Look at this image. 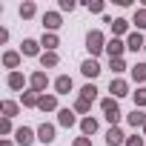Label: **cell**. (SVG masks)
<instances>
[{
	"instance_id": "44dd1931",
	"label": "cell",
	"mask_w": 146,
	"mask_h": 146,
	"mask_svg": "<svg viewBox=\"0 0 146 146\" xmlns=\"http://www.w3.org/2000/svg\"><path fill=\"white\" fill-rule=\"evenodd\" d=\"M37 106H40V109H54V98H40Z\"/></svg>"
},
{
	"instance_id": "ac0fdd59",
	"label": "cell",
	"mask_w": 146,
	"mask_h": 146,
	"mask_svg": "<svg viewBox=\"0 0 146 146\" xmlns=\"http://www.w3.org/2000/svg\"><path fill=\"white\" fill-rule=\"evenodd\" d=\"M83 132H86V135H95V132H98V123H95L92 117H86V120H83Z\"/></svg>"
},
{
	"instance_id": "e0dca14e",
	"label": "cell",
	"mask_w": 146,
	"mask_h": 146,
	"mask_svg": "<svg viewBox=\"0 0 146 146\" xmlns=\"http://www.w3.org/2000/svg\"><path fill=\"white\" fill-rule=\"evenodd\" d=\"M23 54H37V43L35 40H23Z\"/></svg>"
},
{
	"instance_id": "4316f807",
	"label": "cell",
	"mask_w": 146,
	"mask_h": 146,
	"mask_svg": "<svg viewBox=\"0 0 146 146\" xmlns=\"http://www.w3.org/2000/svg\"><path fill=\"white\" fill-rule=\"evenodd\" d=\"M3 112H6V117H12V115L17 112V106H15V103H3Z\"/></svg>"
},
{
	"instance_id": "9a60e30c",
	"label": "cell",
	"mask_w": 146,
	"mask_h": 146,
	"mask_svg": "<svg viewBox=\"0 0 146 146\" xmlns=\"http://www.w3.org/2000/svg\"><path fill=\"white\" fill-rule=\"evenodd\" d=\"M60 123H63V126H72V123H75V115H72L69 109H63V112H60Z\"/></svg>"
},
{
	"instance_id": "1f68e13d",
	"label": "cell",
	"mask_w": 146,
	"mask_h": 146,
	"mask_svg": "<svg viewBox=\"0 0 146 146\" xmlns=\"http://www.w3.org/2000/svg\"><path fill=\"white\" fill-rule=\"evenodd\" d=\"M86 109H89V100L80 98V100H78V112H86Z\"/></svg>"
},
{
	"instance_id": "d6986e66",
	"label": "cell",
	"mask_w": 146,
	"mask_h": 146,
	"mask_svg": "<svg viewBox=\"0 0 146 146\" xmlns=\"http://www.w3.org/2000/svg\"><path fill=\"white\" fill-rule=\"evenodd\" d=\"M40 60H43V66H54V63H57V54H54V52H46Z\"/></svg>"
},
{
	"instance_id": "ffe728a7",
	"label": "cell",
	"mask_w": 146,
	"mask_h": 146,
	"mask_svg": "<svg viewBox=\"0 0 146 146\" xmlns=\"http://www.w3.org/2000/svg\"><path fill=\"white\" fill-rule=\"evenodd\" d=\"M20 15H23V17H32V15H35V3H23V6H20Z\"/></svg>"
},
{
	"instance_id": "484cf974",
	"label": "cell",
	"mask_w": 146,
	"mask_h": 146,
	"mask_svg": "<svg viewBox=\"0 0 146 146\" xmlns=\"http://www.w3.org/2000/svg\"><path fill=\"white\" fill-rule=\"evenodd\" d=\"M3 63H6V66H17V54H15V52H9V54L3 57Z\"/></svg>"
},
{
	"instance_id": "7402d4cb",
	"label": "cell",
	"mask_w": 146,
	"mask_h": 146,
	"mask_svg": "<svg viewBox=\"0 0 146 146\" xmlns=\"http://www.w3.org/2000/svg\"><path fill=\"white\" fill-rule=\"evenodd\" d=\"M126 26H129L126 20H115V23H112V29H115V35H120V32H126Z\"/></svg>"
},
{
	"instance_id": "277c9868",
	"label": "cell",
	"mask_w": 146,
	"mask_h": 146,
	"mask_svg": "<svg viewBox=\"0 0 146 146\" xmlns=\"http://www.w3.org/2000/svg\"><path fill=\"white\" fill-rule=\"evenodd\" d=\"M37 135H40V140H43V143H52V140H54V129H52L49 123H43Z\"/></svg>"
},
{
	"instance_id": "8fae6325",
	"label": "cell",
	"mask_w": 146,
	"mask_h": 146,
	"mask_svg": "<svg viewBox=\"0 0 146 146\" xmlns=\"http://www.w3.org/2000/svg\"><path fill=\"white\" fill-rule=\"evenodd\" d=\"M132 75H135V80H146V63L132 66Z\"/></svg>"
},
{
	"instance_id": "ba28073f",
	"label": "cell",
	"mask_w": 146,
	"mask_h": 146,
	"mask_svg": "<svg viewBox=\"0 0 146 146\" xmlns=\"http://www.w3.org/2000/svg\"><path fill=\"white\" fill-rule=\"evenodd\" d=\"M129 123H132V126H146V117H143V112H140V109H135V112L129 115Z\"/></svg>"
},
{
	"instance_id": "83f0119b",
	"label": "cell",
	"mask_w": 146,
	"mask_h": 146,
	"mask_svg": "<svg viewBox=\"0 0 146 146\" xmlns=\"http://www.w3.org/2000/svg\"><path fill=\"white\" fill-rule=\"evenodd\" d=\"M135 23H137V26H146V12H143V9L135 15Z\"/></svg>"
},
{
	"instance_id": "7a4b0ae2",
	"label": "cell",
	"mask_w": 146,
	"mask_h": 146,
	"mask_svg": "<svg viewBox=\"0 0 146 146\" xmlns=\"http://www.w3.org/2000/svg\"><path fill=\"white\" fill-rule=\"evenodd\" d=\"M103 112H106V117H109L112 123H117V117H120V109H117V103H115V100H103Z\"/></svg>"
},
{
	"instance_id": "5bb4252c",
	"label": "cell",
	"mask_w": 146,
	"mask_h": 146,
	"mask_svg": "<svg viewBox=\"0 0 146 146\" xmlns=\"http://www.w3.org/2000/svg\"><path fill=\"white\" fill-rule=\"evenodd\" d=\"M112 92H115V98L126 95V83H123V80H112Z\"/></svg>"
},
{
	"instance_id": "7c38bea8",
	"label": "cell",
	"mask_w": 146,
	"mask_h": 146,
	"mask_svg": "<svg viewBox=\"0 0 146 146\" xmlns=\"http://www.w3.org/2000/svg\"><path fill=\"white\" fill-rule=\"evenodd\" d=\"M32 86L40 92L43 86H46V75H43V72H37V75H32Z\"/></svg>"
},
{
	"instance_id": "cb8c5ba5",
	"label": "cell",
	"mask_w": 146,
	"mask_h": 146,
	"mask_svg": "<svg viewBox=\"0 0 146 146\" xmlns=\"http://www.w3.org/2000/svg\"><path fill=\"white\" fill-rule=\"evenodd\" d=\"M95 86H83V100H95Z\"/></svg>"
},
{
	"instance_id": "d6a6232c",
	"label": "cell",
	"mask_w": 146,
	"mask_h": 146,
	"mask_svg": "<svg viewBox=\"0 0 146 146\" xmlns=\"http://www.w3.org/2000/svg\"><path fill=\"white\" fill-rule=\"evenodd\" d=\"M126 146H143V140H140V137H129V140H126Z\"/></svg>"
},
{
	"instance_id": "836d02e7",
	"label": "cell",
	"mask_w": 146,
	"mask_h": 146,
	"mask_svg": "<svg viewBox=\"0 0 146 146\" xmlns=\"http://www.w3.org/2000/svg\"><path fill=\"white\" fill-rule=\"evenodd\" d=\"M75 146H92V143H89V140H86V137H80V140H78V143H75Z\"/></svg>"
},
{
	"instance_id": "5b68a950",
	"label": "cell",
	"mask_w": 146,
	"mask_h": 146,
	"mask_svg": "<svg viewBox=\"0 0 146 146\" xmlns=\"http://www.w3.org/2000/svg\"><path fill=\"white\" fill-rule=\"evenodd\" d=\"M80 69H83V75H86V78H95V75H98V72H100V66H98L95 60H86V63H83Z\"/></svg>"
},
{
	"instance_id": "6da1fadb",
	"label": "cell",
	"mask_w": 146,
	"mask_h": 146,
	"mask_svg": "<svg viewBox=\"0 0 146 146\" xmlns=\"http://www.w3.org/2000/svg\"><path fill=\"white\" fill-rule=\"evenodd\" d=\"M86 49H89L92 54H98V52L103 49V35H100V32H89V37H86Z\"/></svg>"
},
{
	"instance_id": "2e32d148",
	"label": "cell",
	"mask_w": 146,
	"mask_h": 146,
	"mask_svg": "<svg viewBox=\"0 0 146 146\" xmlns=\"http://www.w3.org/2000/svg\"><path fill=\"white\" fill-rule=\"evenodd\" d=\"M9 86H12V89H20V86H23V75H17V72L9 75Z\"/></svg>"
},
{
	"instance_id": "52a82bcc",
	"label": "cell",
	"mask_w": 146,
	"mask_h": 146,
	"mask_svg": "<svg viewBox=\"0 0 146 146\" xmlns=\"http://www.w3.org/2000/svg\"><path fill=\"white\" fill-rule=\"evenodd\" d=\"M54 86H57V92H60V95H66V92L72 89V78H66V75H63V78H57V83H54Z\"/></svg>"
},
{
	"instance_id": "9c48e42d",
	"label": "cell",
	"mask_w": 146,
	"mask_h": 146,
	"mask_svg": "<svg viewBox=\"0 0 146 146\" xmlns=\"http://www.w3.org/2000/svg\"><path fill=\"white\" fill-rule=\"evenodd\" d=\"M43 23H46L49 29H57V26H60V15H54V12H49V15L43 17Z\"/></svg>"
},
{
	"instance_id": "3957f363",
	"label": "cell",
	"mask_w": 146,
	"mask_h": 146,
	"mask_svg": "<svg viewBox=\"0 0 146 146\" xmlns=\"http://www.w3.org/2000/svg\"><path fill=\"white\" fill-rule=\"evenodd\" d=\"M106 49H109V54H112V60H115V57H120V52H123V49H129V46H123V43H120V40L115 37V40H112V43H109Z\"/></svg>"
},
{
	"instance_id": "4dcf8cb0",
	"label": "cell",
	"mask_w": 146,
	"mask_h": 146,
	"mask_svg": "<svg viewBox=\"0 0 146 146\" xmlns=\"http://www.w3.org/2000/svg\"><path fill=\"white\" fill-rule=\"evenodd\" d=\"M60 9H66V12H72V9H75V3H72V0H60Z\"/></svg>"
},
{
	"instance_id": "4fadbf2b",
	"label": "cell",
	"mask_w": 146,
	"mask_h": 146,
	"mask_svg": "<svg viewBox=\"0 0 146 146\" xmlns=\"http://www.w3.org/2000/svg\"><path fill=\"white\" fill-rule=\"evenodd\" d=\"M140 46H146V43H143V37H140V35H137V32H135V35H132V37H129V49H135V52H137V49H140Z\"/></svg>"
},
{
	"instance_id": "d4e9b609",
	"label": "cell",
	"mask_w": 146,
	"mask_h": 146,
	"mask_svg": "<svg viewBox=\"0 0 146 146\" xmlns=\"http://www.w3.org/2000/svg\"><path fill=\"white\" fill-rule=\"evenodd\" d=\"M135 103H137V106L146 103V89H137V92H135Z\"/></svg>"
},
{
	"instance_id": "603a6c76",
	"label": "cell",
	"mask_w": 146,
	"mask_h": 146,
	"mask_svg": "<svg viewBox=\"0 0 146 146\" xmlns=\"http://www.w3.org/2000/svg\"><path fill=\"white\" fill-rule=\"evenodd\" d=\"M43 46H46V49H54V46H57V37H54V35H46V37H43Z\"/></svg>"
},
{
	"instance_id": "f1b7e54d",
	"label": "cell",
	"mask_w": 146,
	"mask_h": 146,
	"mask_svg": "<svg viewBox=\"0 0 146 146\" xmlns=\"http://www.w3.org/2000/svg\"><path fill=\"white\" fill-rule=\"evenodd\" d=\"M112 69H115V72H123L126 66H123V60H120V57H115V60H112Z\"/></svg>"
},
{
	"instance_id": "30bf717a",
	"label": "cell",
	"mask_w": 146,
	"mask_h": 146,
	"mask_svg": "<svg viewBox=\"0 0 146 146\" xmlns=\"http://www.w3.org/2000/svg\"><path fill=\"white\" fill-rule=\"evenodd\" d=\"M17 143H23V146H26V143H32V129H26V126H23V129H17Z\"/></svg>"
},
{
	"instance_id": "8992f818",
	"label": "cell",
	"mask_w": 146,
	"mask_h": 146,
	"mask_svg": "<svg viewBox=\"0 0 146 146\" xmlns=\"http://www.w3.org/2000/svg\"><path fill=\"white\" fill-rule=\"evenodd\" d=\"M106 143H109V146H120V143H123V135H120L117 129H109V135H106Z\"/></svg>"
},
{
	"instance_id": "f546056e",
	"label": "cell",
	"mask_w": 146,
	"mask_h": 146,
	"mask_svg": "<svg viewBox=\"0 0 146 146\" xmlns=\"http://www.w3.org/2000/svg\"><path fill=\"white\" fill-rule=\"evenodd\" d=\"M37 100H40V98H35V92H29V95L23 98V103H29V106H32V103H37Z\"/></svg>"
}]
</instances>
